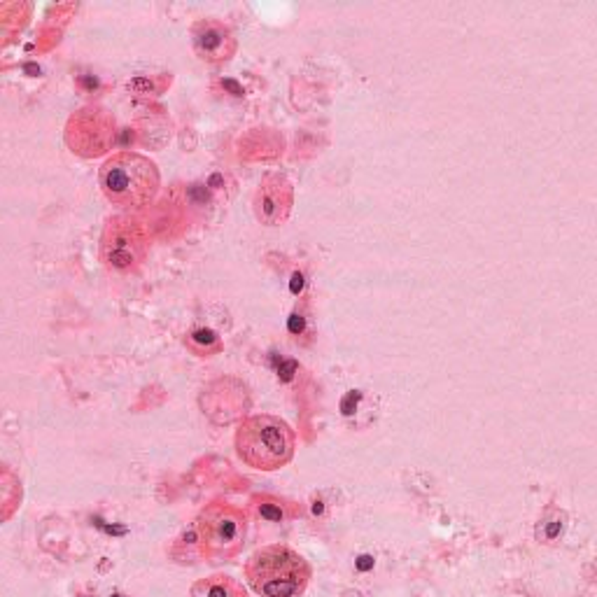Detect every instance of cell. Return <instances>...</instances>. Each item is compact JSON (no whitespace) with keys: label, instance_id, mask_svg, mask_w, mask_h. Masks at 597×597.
Here are the masks:
<instances>
[{"label":"cell","instance_id":"obj_1","mask_svg":"<svg viewBox=\"0 0 597 597\" xmlns=\"http://www.w3.org/2000/svg\"><path fill=\"white\" fill-rule=\"evenodd\" d=\"M245 579L261 597H301L311 579V567L290 546H264L250 555Z\"/></svg>","mask_w":597,"mask_h":597},{"label":"cell","instance_id":"obj_2","mask_svg":"<svg viewBox=\"0 0 597 597\" xmlns=\"http://www.w3.org/2000/svg\"><path fill=\"white\" fill-rule=\"evenodd\" d=\"M294 429L275 415H252L238 425L236 453L252 469L275 471L294 457Z\"/></svg>","mask_w":597,"mask_h":597},{"label":"cell","instance_id":"obj_3","mask_svg":"<svg viewBox=\"0 0 597 597\" xmlns=\"http://www.w3.org/2000/svg\"><path fill=\"white\" fill-rule=\"evenodd\" d=\"M98 182L107 201L122 208H143L159 189V168L136 152L112 154L101 166Z\"/></svg>","mask_w":597,"mask_h":597},{"label":"cell","instance_id":"obj_4","mask_svg":"<svg viewBox=\"0 0 597 597\" xmlns=\"http://www.w3.org/2000/svg\"><path fill=\"white\" fill-rule=\"evenodd\" d=\"M248 537V518L229 502H212L196 518V539L208 560H229L240 553Z\"/></svg>","mask_w":597,"mask_h":597},{"label":"cell","instance_id":"obj_5","mask_svg":"<svg viewBox=\"0 0 597 597\" xmlns=\"http://www.w3.org/2000/svg\"><path fill=\"white\" fill-rule=\"evenodd\" d=\"M147 254V233L136 217H112L101 236V259L115 273L136 271Z\"/></svg>","mask_w":597,"mask_h":597},{"label":"cell","instance_id":"obj_6","mask_svg":"<svg viewBox=\"0 0 597 597\" xmlns=\"http://www.w3.org/2000/svg\"><path fill=\"white\" fill-rule=\"evenodd\" d=\"M65 143L82 157H98L115 143V119L101 107L75 112L65 126Z\"/></svg>","mask_w":597,"mask_h":597},{"label":"cell","instance_id":"obj_7","mask_svg":"<svg viewBox=\"0 0 597 597\" xmlns=\"http://www.w3.org/2000/svg\"><path fill=\"white\" fill-rule=\"evenodd\" d=\"M254 217L266 227H280L294 206V189L282 175H266L254 191Z\"/></svg>","mask_w":597,"mask_h":597},{"label":"cell","instance_id":"obj_8","mask_svg":"<svg viewBox=\"0 0 597 597\" xmlns=\"http://www.w3.org/2000/svg\"><path fill=\"white\" fill-rule=\"evenodd\" d=\"M191 42L198 58L208 63H224L236 52V37L231 28L217 19H201L191 28Z\"/></svg>","mask_w":597,"mask_h":597},{"label":"cell","instance_id":"obj_9","mask_svg":"<svg viewBox=\"0 0 597 597\" xmlns=\"http://www.w3.org/2000/svg\"><path fill=\"white\" fill-rule=\"evenodd\" d=\"M191 597H250L236 579L227 574H212L208 579H198L191 586Z\"/></svg>","mask_w":597,"mask_h":597},{"label":"cell","instance_id":"obj_10","mask_svg":"<svg viewBox=\"0 0 597 597\" xmlns=\"http://www.w3.org/2000/svg\"><path fill=\"white\" fill-rule=\"evenodd\" d=\"M252 504H254L257 516L269 520V523H285V520L294 518L296 513H299V508H296L294 504L285 502V499H278V497H273V495L254 497Z\"/></svg>","mask_w":597,"mask_h":597},{"label":"cell","instance_id":"obj_11","mask_svg":"<svg viewBox=\"0 0 597 597\" xmlns=\"http://www.w3.org/2000/svg\"><path fill=\"white\" fill-rule=\"evenodd\" d=\"M187 345H189L191 350H194L196 355H201V357H208V355H215L219 352V348H222V341H219V336H217L212 329H194V331L187 336Z\"/></svg>","mask_w":597,"mask_h":597},{"label":"cell","instance_id":"obj_12","mask_svg":"<svg viewBox=\"0 0 597 597\" xmlns=\"http://www.w3.org/2000/svg\"><path fill=\"white\" fill-rule=\"evenodd\" d=\"M355 567H357L360 571L373 569V558H371V555H360V558H357V562H355Z\"/></svg>","mask_w":597,"mask_h":597},{"label":"cell","instance_id":"obj_13","mask_svg":"<svg viewBox=\"0 0 597 597\" xmlns=\"http://www.w3.org/2000/svg\"><path fill=\"white\" fill-rule=\"evenodd\" d=\"M560 529H562V525H560V520H553V523L546 527V539H555L558 534H560Z\"/></svg>","mask_w":597,"mask_h":597},{"label":"cell","instance_id":"obj_14","mask_svg":"<svg viewBox=\"0 0 597 597\" xmlns=\"http://www.w3.org/2000/svg\"><path fill=\"white\" fill-rule=\"evenodd\" d=\"M303 329V320H301V315H292V320H290V331L292 334H299Z\"/></svg>","mask_w":597,"mask_h":597},{"label":"cell","instance_id":"obj_15","mask_svg":"<svg viewBox=\"0 0 597 597\" xmlns=\"http://www.w3.org/2000/svg\"><path fill=\"white\" fill-rule=\"evenodd\" d=\"M301 285H303V275L301 273H294V278H292V292H299L301 290Z\"/></svg>","mask_w":597,"mask_h":597},{"label":"cell","instance_id":"obj_16","mask_svg":"<svg viewBox=\"0 0 597 597\" xmlns=\"http://www.w3.org/2000/svg\"><path fill=\"white\" fill-rule=\"evenodd\" d=\"M294 369H296V364H294V362H287V364H285V369L280 371V375H282V378H285V381H287V378H292V371H294Z\"/></svg>","mask_w":597,"mask_h":597}]
</instances>
